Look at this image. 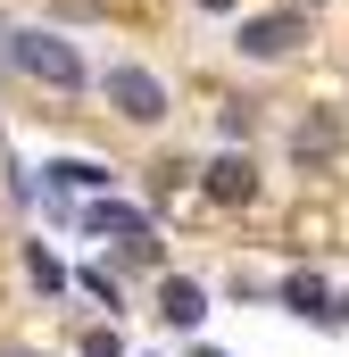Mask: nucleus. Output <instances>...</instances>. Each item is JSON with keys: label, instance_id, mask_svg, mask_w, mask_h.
Here are the masks:
<instances>
[{"label": "nucleus", "instance_id": "10", "mask_svg": "<svg viewBox=\"0 0 349 357\" xmlns=\"http://www.w3.org/2000/svg\"><path fill=\"white\" fill-rule=\"evenodd\" d=\"M25 274H34V291H67V274H59L50 250H25Z\"/></svg>", "mask_w": 349, "mask_h": 357}, {"label": "nucleus", "instance_id": "13", "mask_svg": "<svg viewBox=\"0 0 349 357\" xmlns=\"http://www.w3.org/2000/svg\"><path fill=\"white\" fill-rule=\"evenodd\" d=\"M84 291L100 299V307H117V274H100V266H84Z\"/></svg>", "mask_w": 349, "mask_h": 357}, {"label": "nucleus", "instance_id": "15", "mask_svg": "<svg viewBox=\"0 0 349 357\" xmlns=\"http://www.w3.org/2000/svg\"><path fill=\"white\" fill-rule=\"evenodd\" d=\"M200 357H225V349H200Z\"/></svg>", "mask_w": 349, "mask_h": 357}, {"label": "nucleus", "instance_id": "4", "mask_svg": "<svg viewBox=\"0 0 349 357\" xmlns=\"http://www.w3.org/2000/svg\"><path fill=\"white\" fill-rule=\"evenodd\" d=\"M308 42V17L274 8V17H242V59H291Z\"/></svg>", "mask_w": 349, "mask_h": 357}, {"label": "nucleus", "instance_id": "3", "mask_svg": "<svg viewBox=\"0 0 349 357\" xmlns=\"http://www.w3.org/2000/svg\"><path fill=\"white\" fill-rule=\"evenodd\" d=\"M200 191H208L216 208H250V199H258V158H250V150L208 158V167H200Z\"/></svg>", "mask_w": 349, "mask_h": 357}, {"label": "nucleus", "instance_id": "11", "mask_svg": "<svg viewBox=\"0 0 349 357\" xmlns=\"http://www.w3.org/2000/svg\"><path fill=\"white\" fill-rule=\"evenodd\" d=\"M225 133L250 142V133H258V108H250V100H225Z\"/></svg>", "mask_w": 349, "mask_h": 357}, {"label": "nucleus", "instance_id": "9", "mask_svg": "<svg viewBox=\"0 0 349 357\" xmlns=\"http://www.w3.org/2000/svg\"><path fill=\"white\" fill-rule=\"evenodd\" d=\"M84 233H125V241H142L150 216H133V208H117V199H91V208H84Z\"/></svg>", "mask_w": 349, "mask_h": 357}, {"label": "nucleus", "instance_id": "1", "mask_svg": "<svg viewBox=\"0 0 349 357\" xmlns=\"http://www.w3.org/2000/svg\"><path fill=\"white\" fill-rule=\"evenodd\" d=\"M8 67H25L34 84L50 91H84V50L67 42V33H50V25H8Z\"/></svg>", "mask_w": 349, "mask_h": 357}, {"label": "nucleus", "instance_id": "2", "mask_svg": "<svg viewBox=\"0 0 349 357\" xmlns=\"http://www.w3.org/2000/svg\"><path fill=\"white\" fill-rule=\"evenodd\" d=\"M100 100H108L125 125H158V116H167V84H158L150 67H108V75H100Z\"/></svg>", "mask_w": 349, "mask_h": 357}, {"label": "nucleus", "instance_id": "12", "mask_svg": "<svg viewBox=\"0 0 349 357\" xmlns=\"http://www.w3.org/2000/svg\"><path fill=\"white\" fill-rule=\"evenodd\" d=\"M84 357H125V341H117L108 324H91V333H84Z\"/></svg>", "mask_w": 349, "mask_h": 357}, {"label": "nucleus", "instance_id": "8", "mask_svg": "<svg viewBox=\"0 0 349 357\" xmlns=\"http://www.w3.org/2000/svg\"><path fill=\"white\" fill-rule=\"evenodd\" d=\"M108 167H100V158H59V167H50V191H59V199H75V191H108Z\"/></svg>", "mask_w": 349, "mask_h": 357}, {"label": "nucleus", "instance_id": "5", "mask_svg": "<svg viewBox=\"0 0 349 357\" xmlns=\"http://www.w3.org/2000/svg\"><path fill=\"white\" fill-rule=\"evenodd\" d=\"M341 108H308V116H299V133H291V158H299V167H333V158H341Z\"/></svg>", "mask_w": 349, "mask_h": 357}, {"label": "nucleus", "instance_id": "7", "mask_svg": "<svg viewBox=\"0 0 349 357\" xmlns=\"http://www.w3.org/2000/svg\"><path fill=\"white\" fill-rule=\"evenodd\" d=\"M158 316H167V324H183V333H191V324L208 316V291H200L191 274H167V282H158Z\"/></svg>", "mask_w": 349, "mask_h": 357}, {"label": "nucleus", "instance_id": "6", "mask_svg": "<svg viewBox=\"0 0 349 357\" xmlns=\"http://www.w3.org/2000/svg\"><path fill=\"white\" fill-rule=\"evenodd\" d=\"M283 307H291V316H308V324H341V316H349L316 274H291V282H283Z\"/></svg>", "mask_w": 349, "mask_h": 357}, {"label": "nucleus", "instance_id": "14", "mask_svg": "<svg viewBox=\"0 0 349 357\" xmlns=\"http://www.w3.org/2000/svg\"><path fill=\"white\" fill-rule=\"evenodd\" d=\"M191 8H233V0H191Z\"/></svg>", "mask_w": 349, "mask_h": 357}]
</instances>
